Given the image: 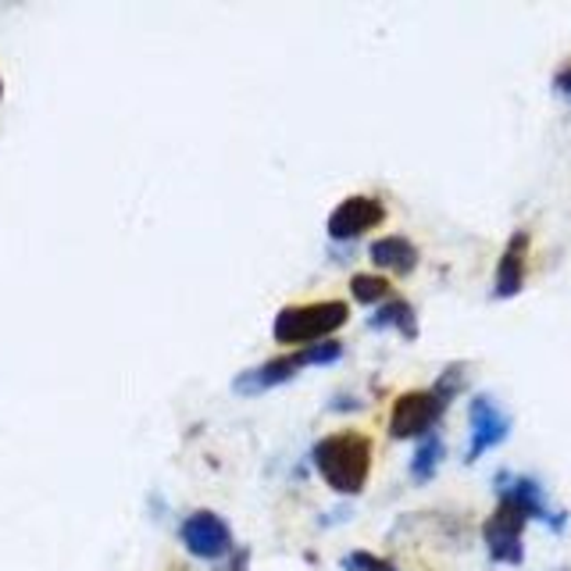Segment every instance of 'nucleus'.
Instances as JSON below:
<instances>
[{"mask_svg": "<svg viewBox=\"0 0 571 571\" xmlns=\"http://www.w3.org/2000/svg\"><path fill=\"white\" fill-rule=\"evenodd\" d=\"M372 440L358 429L329 432L311 446V461H315L325 486L339 497H358L369 486L372 475Z\"/></svg>", "mask_w": 571, "mask_h": 571, "instance_id": "nucleus-1", "label": "nucleus"}, {"mask_svg": "<svg viewBox=\"0 0 571 571\" xmlns=\"http://www.w3.org/2000/svg\"><path fill=\"white\" fill-rule=\"evenodd\" d=\"M383 222H386V203L383 200L369 197V194H353V197L336 203L325 229H329V240L350 243V240H361L364 233H372V229H378Z\"/></svg>", "mask_w": 571, "mask_h": 571, "instance_id": "nucleus-9", "label": "nucleus"}, {"mask_svg": "<svg viewBox=\"0 0 571 571\" xmlns=\"http://www.w3.org/2000/svg\"><path fill=\"white\" fill-rule=\"evenodd\" d=\"M369 257H372L375 268L393 271V276H411V271L418 268V261H421L418 247L407 236H378V240H372Z\"/></svg>", "mask_w": 571, "mask_h": 571, "instance_id": "nucleus-11", "label": "nucleus"}, {"mask_svg": "<svg viewBox=\"0 0 571 571\" xmlns=\"http://www.w3.org/2000/svg\"><path fill=\"white\" fill-rule=\"evenodd\" d=\"M497 497L514 504L528 522H543L550 528V533H564L568 525V514L550 508L547 493H543V486L533 479V475H514V471H500L497 475Z\"/></svg>", "mask_w": 571, "mask_h": 571, "instance_id": "nucleus-6", "label": "nucleus"}, {"mask_svg": "<svg viewBox=\"0 0 571 571\" xmlns=\"http://www.w3.org/2000/svg\"><path fill=\"white\" fill-rule=\"evenodd\" d=\"M443 457H446V443L440 432H429V436H421L418 440V451L411 457V479L418 486H426L436 479V471L443 465Z\"/></svg>", "mask_w": 571, "mask_h": 571, "instance_id": "nucleus-13", "label": "nucleus"}, {"mask_svg": "<svg viewBox=\"0 0 571 571\" xmlns=\"http://www.w3.org/2000/svg\"><path fill=\"white\" fill-rule=\"evenodd\" d=\"M525 525L528 518L518 508L508 504V500H497V511L489 514L482 525V543H486L489 561L518 568L525 561Z\"/></svg>", "mask_w": 571, "mask_h": 571, "instance_id": "nucleus-5", "label": "nucleus"}, {"mask_svg": "<svg viewBox=\"0 0 571 571\" xmlns=\"http://www.w3.org/2000/svg\"><path fill=\"white\" fill-rule=\"evenodd\" d=\"M557 571H564V568H557Z\"/></svg>", "mask_w": 571, "mask_h": 571, "instance_id": "nucleus-18", "label": "nucleus"}, {"mask_svg": "<svg viewBox=\"0 0 571 571\" xmlns=\"http://www.w3.org/2000/svg\"><path fill=\"white\" fill-rule=\"evenodd\" d=\"M451 400H443L436 389H407L393 400L389 411V436L393 440H421L436 432L440 418L446 415Z\"/></svg>", "mask_w": 571, "mask_h": 571, "instance_id": "nucleus-4", "label": "nucleus"}, {"mask_svg": "<svg viewBox=\"0 0 571 571\" xmlns=\"http://www.w3.org/2000/svg\"><path fill=\"white\" fill-rule=\"evenodd\" d=\"M350 322V304L343 301H315V304H290L282 307L271 322L276 343H286L293 350L322 343L333 333H339Z\"/></svg>", "mask_w": 571, "mask_h": 571, "instance_id": "nucleus-2", "label": "nucleus"}, {"mask_svg": "<svg viewBox=\"0 0 571 571\" xmlns=\"http://www.w3.org/2000/svg\"><path fill=\"white\" fill-rule=\"evenodd\" d=\"M369 329H375V333L393 329V333H400L407 343H415V339H418V315H415V307L407 301L393 296V301L378 304V311L369 318Z\"/></svg>", "mask_w": 571, "mask_h": 571, "instance_id": "nucleus-12", "label": "nucleus"}, {"mask_svg": "<svg viewBox=\"0 0 571 571\" xmlns=\"http://www.w3.org/2000/svg\"><path fill=\"white\" fill-rule=\"evenodd\" d=\"M339 564H343V571H397L393 561H386V557H378V553H369V550H350Z\"/></svg>", "mask_w": 571, "mask_h": 571, "instance_id": "nucleus-15", "label": "nucleus"}, {"mask_svg": "<svg viewBox=\"0 0 571 571\" xmlns=\"http://www.w3.org/2000/svg\"><path fill=\"white\" fill-rule=\"evenodd\" d=\"M553 93H557V97H564V101L571 104V61H564V65L553 72Z\"/></svg>", "mask_w": 571, "mask_h": 571, "instance_id": "nucleus-16", "label": "nucleus"}, {"mask_svg": "<svg viewBox=\"0 0 571 571\" xmlns=\"http://www.w3.org/2000/svg\"><path fill=\"white\" fill-rule=\"evenodd\" d=\"M525 276H528V233L518 229L511 233L504 254L497 261V276H493V296L497 301H511L525 290Z\"/></svg>", "mask_w": 571, "mask_h": 571, "instance_id": "nucleus-10", "label": "nucleus"}, {"mask_svg": "<svg viewBox=\"0 0 571 571\" xmlns=\"http://www.w3.org/2000/svg\"><path fill=\"white\" fill-rule=\"evenodd\" d=\"M343 358V343H336V339H322V343H311V347H301L293 353H282V358H271L265 364H257V369H247L236 375L233 389L240 397H257V393H268L282 383H290L304 369H322V364H336Z\"/></svg>", "mask_w": 571, "mask_h": 571, "instance_id": "nucleus-3", "label": "nucleus"}, {"mask_svg": "<svg viewBox=\"0 0 571 571\" xmlns=\"http://www.w3.org/2000/svg\"><path fill=\"white\" fill-rule=\"evenodd\" d=\"M0 97H4V83H0Z\"/></svg>", "mask_w": 571, "mask_h": 571, "instance_id": "nucleus-17", "label": "nucleus"}, {"mask_svg": "<svg viewBox=\"0 0 571 571\" xmlns=\"http://www.w3.org/2000/svg\"><path fill=\"white\" fill-rule=\"evenodd\" d=\"M468 426H471V440H468V451H465V461L475 465L482 454L497 451L500 443L511 436V415L500 407L489 393H475L468 400Z\"/></svg>", "mask_w": 571, "mask_h": 571, "instance_id": "nucleus-8", "label": "nucleus"}, {"mask_svg": "<svg viewBox=\"0 0 571 571\" xmlns=\"http://www.w3.org/2000/svg\"><path fill=\"white\" fill-rule=\"evenodd\" d=\"M350 296L358 304H386L393 301V286L383 279V276H372V271H358V276L350 279Z\"/></svg>", "mask_w": 571, "mask_h": 571, "instance_id": "nucleus-14", "label": "nucleus"}, {"mask_svg": "<svg viewBox=\"0 0 571 571\" xmlns=\"http://www.w3.org/2000/svg\"><path fill=\"white\" fill-rule=\"evenodd\" d=\"M179 539L186 553H194L197 561H222L236 550V539H233V528L214 511H194L186 514L183 525H179Z\"/></svg>", "mask_w": 571, "mask_h": 571, "instance_id": "nucleus-7", "label": "nucleus"}]
</instances>
